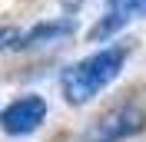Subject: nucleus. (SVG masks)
<instances>
[{"mask_svg": "<svg viewBox=\"0 0 146 142\" xmlns=\"http://www.w3.org/2000/svg\"><path fill=\"white\" fill-rule=\"evenodd\" d=\"M126 60H129V46L126 43H113V46H103L96 53L83 56L80 63H73L70 70L63 73V80H60L63 99L70 106H86V103H93L106 86L116 83V76L123 73Z\"/></svg>", "mask_w": 146, "mask_h": 142, "instance_id": "f257e3e1", "label": "nucleus"}, {"mask_svg": "<svg viewBox=\"0 0 146 142\" xmlns=\"http://www.w3.org/2000/svg\"><path fill=\"white\" fill-rule=\"evenodd\" d=\"M146 132V86L129 89L110 109H103L86 129V142H126Z\"/></svg>", "mask_w": 146, "mask_h": 142, "instance_id": "f03ea898", "label": "nucleus"}, {"mask_svg": "<svg viewBox=\"0 0 146 142\" xmlns=\"http://www.w3.org/2000/svg\"><path fill=\"white\" fill-rule=\"evenodd\" d=\"M46 112H50V106H46L43 96H36V93L17 96L13 103H7L0 109V129L13 139H27L46 122Z\"/></svg>", "mask_w": 146, "mask_h": 142, "instance_id": "7ed1b4c3", "label": "nucleus"}, {"mask_svg": "<svg viewBox=\"0 0 146 142\" xmlns=\"http://www.w3.org/2000/svg\"><path fill=\"white\" fill-rule=\"evenodd\" d=\"M143 0H106V13L100 17V23L90 30V40H106V36L119 33L129 20L139 13Z\"/></svg>", "mask_w": 146, "mask_h": 142, "instance_id": "20e7f679", "label": "nucleus"}, {"mask_svg": "<svg viewBox=\"0 0 146 142\" xmlns=\"http://www.w3.org/2000/svg\"><path fill=\"white\" fill-rule=\"evenodd\" d=\"M73 33V20H50V23H36L30 27L27 33L17 36L13 50H36V46H46V43H56L63 36Z\"/></svg>", "mask_w": 146, "mask_h": 142, "instance_id": "39448f33", "label": "nucleus"}, {"mask_svg": "<svg viewBox=\"0 0 146 142\" xmlns=\"http://www.w3.org/2000/svg\"><path fill=\"white\" fill-rule=\"evenodd\" d=\"M17 30H0V53L3 50H13V43H17Z\"/></svg>", "mask_w": 146, "mask_h": 142, "instance_id": "423d86ee", "label": "nucleus"}, {"mask_svg": "<svg viewBox=\"0 0 146 142\" xmlns=\"http://www.w3.org/2000/svg\"><path fill=\"white\" fill-rule=\"evenodd\" d=\"M139 13H146V0H143V7H139Z\"/></svg>", "mask_w": 146, "mask_h": 142, "instance_id": "0eeeda50", "label": "nucleus"}]
</instances>
